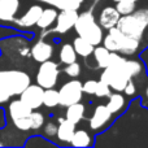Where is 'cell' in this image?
I'll return each mask as SVG.
<instances>
[{"mask_svg": "<svg viewBox=\"0 0 148 148\" xmlns=\"http://www.w3.org/2000/svg\"><path fill=\"white\" fill-rule=\"evenodd\" d=\"M144 65L142 60L127 59L117 52H112L109 65L101 69L100 79L107 82L113 91L122 92L130 79L139 77L144 73Z\"/></svg>", "mask_w": 148, "mask_h": 148, "instance_id": "1", "label": "cell"}, {"mask_svg": "<svg viewBox=\"0 0 148 148\" xmlns=\"http://www.w3.org/2000/svg\"><path fill=\"white\" fill-rule=\"evenodd\" d=\"M30 83V75L23 70H0V105L9 103L14 96H20Z\"/></svg>", "mask_w": 148, "mask_h": 148, "instance_id": "2", "label": "cell"}, {"mask_svg": "<svg viewBox=\"0 0 148 148\" xmlns=\"http://www.w3.org/2000/svg\"><path fill=\"white\" fill-rule=\"evenodd\" d=\"M140 40L131 38V36L123 34L117 26L109 29L108 34H105L103 38L101 44L108 48L110 52H117L123 56H133L140 48Z\"/></svg>", "mask_w": 148, "mask_h": 148, "instance_id": "3", "label": "cell"}, {"mask_svg": "<svg viewBox=\"0 0 148 148\" xmlns=\"http://www.w3.org/2000/svg\"><path fill=\"white\" fill-rule=\"evenodd\" d=\"M117 27L123 34L142 42L144 36V31L148 29V8L135 9L130 14L121 16L118 20Z\"/></svg>", "mask_w": 148, "mask_h": 148, "instance_id": "4", "label": "cell"}, {"mask_svg": "<svg viewBox=\"0 0 148 148\" xmlns=\"http://www.w3.org/2000/svg\"><path fill=\"white\" fill-rule=\"evenodd\" d=\"M74 30L79 36L84 38L94 46L101 44L103 38H104V31L103 27L99 25L95 16L91 10H86L83 13H79L77 22L74 25Z\"/></svg>", "mask_w": 148, "mask_h": 148, "instance_id": "5", "label": "cell"}, {"mask_svg": "<svg viewBox=\"0 0 148 148\" xmlns=\"http://www.w3.org/2000/svg\"><path fill=\"white\" fill-rule=\"evenodd\" d=\"M8 112L13 121V125L21 131L31 130V113L33 109L29 108L22 100L12 99L8 104Z\"/></svg>", "mask_w": 148, "mask_h": 148, "instance_id": "6", "label": "cell"}, {"mask_svg": "<svg viewBox=\"0 0 148 148\" xmlns=\"http://www.w3.org/2000/svg\"><path fill=\"white\" fill-rule=\"evenodd\" d=\"M59 77H60L59 64L52 61V60H47L44 62H40L35 74V81L39 86H42L46 90L56 86L57 82H59Z\"/></svg>", "mask_w": 148, "mask_h": 148, "instance_id": "7", "label": "cell"}, {"mask_svg": "<svg viewBox=\"0 0 148 148\" xmlns=\"http://www.w3.org/2000/svg\"><path fill=\"white\" fill-rule=\"evenodd\" d=\"M60 105L69 107L72 104L79 103L83 97V83L79 79L72 78L70 81L65 82L59 90Z\"/></svg>", "mask_w": 148, "mask_h": 148, "instance_id": "8", "label": "cell"}, {"mask_svg": "<svg viewBox=\"0 0 148 148\" xmlns=\"http://www.w3.org/2000/svg\"><path fill=\"white\" fill-rule=\"evenodd\" d=\"M113 113L107 108L105 104H99L95 107L91 117L88 118V126L95 133H101L112 121Z\"/></svg>", "mask_w": 148, "mask_h": 148, "instance_id": "9", "label": "cell"}, {"mask_svg": "<svg viewBox=\"0 0 148 148\" xmlns=\"http://www.w3.org/2000/svg\"><path fill=\"white\" fill-rule=\"evenodd\" d=\"M78 10H73V9H62L57 13V18H56V26L52 29V33L55 34H60L64 35L66 34L69 30H72L77 22L78 18Z\"/></svg>", "mask_w": 148, "mask_h": 148, "instance_id": "10", "label": "cell"}, {"mask_svg": "<svg viewBox=\"0 0 148 148\" xmlns=\"http://www.w3.org/2000/svg\"><path fill=\"white\" fill-rule=\"evenodd\" d=\"M43 94H44L43 87L39 86L38 83H35V84L30 83L22 91V94L20 95V99L22 100L29 108L35 110V109H39V108L43 105Z\"/></svg>", "mask_w": 148, "mask_h": 148, "instance_id": "11", "label": "cell"}, {"mask_svg": "<svg viewBox=\"0 0 148 148\" xmlns=\"http://www.w3.org/2000/svg\"><path fill=\"white\" fill-rule=\"evenodd\" d=\"M53 46L48 42L43 40V38L39 39L38 42L34 43V46L30 49V56L33 57V60L38 64L44 62L47 60H51V57L53 56Z\"/></svg>", "mask_w": 148, "mask_h": 148, "instance_id": "12", "label": "cell"}, {"mask_svg": "<svg viewBox=\"0 0 148 148\" xmlns=\"http://www.w3.org/2000/svg\"><path fill=\"white\" fill-rule=\"evenodd\" d=\"M44 8L40 4H33L29 7V9L21 16L20 18H14V23L22 29H30L33 26H36L39 17H40L42 12Z\"/></svg>", "mask_w": 148, "mask_h": 148, "instance_id": "13", "label": "cell"}, {"mask_svg": "<svg viewBox=\"0 0 148 148\" xmlns=\"http://www.w3.org/2000/svg\"><path fill=\"white\" fill-rule=\"evenodd\" d=\"M20 8L21 0H0V22H14Z\"/></svg>", "mask_w": 148, "mask_h": 148, "instance_id": "14", "label": "cell"}, {"mask_svg": "<svg viewBox=\"0 0 148 148\" xmlns=\"http://www.w3.org/2000/svg\"><path fill=\"white\" fill-rule=\"evenodd\" d=\"M121 14L117 10L116 7H112V5H107L104 7L99 13V25L101 26L105 30H109V29L117 26L118 20H120Z\"/></svg>", "mask_w": 148, "mask_h": 148, "instance_id": "15", "label": "cell"}, {"mask_svg": "<svg viewBox=\"0 0 148 148\" xmlns=\"http://www.w3.org/2000/svg\"><path fill=\"white\" fill-rule=\"evenodd\" d=\"M75 123L70 122L66 118H59V125H57V134L56 138L61 143L70 144V140L73 138V134L75 131Z\"/></svg>", "mask_w": 148, "mask_h": 148, "instance_id": "16", "label": "cell"}, {"mask_svg": "<svg viewBox=\"0 0 148 148\" xmlns=\"http://www.w3.org/2000/svg\"><path fill=\"white\" fill-rule=\"evenodd\" d=\"M57 9L55 7L52 8H44L43 12H42L40 17H39L36 26H38L40 30H48L53 23H56V18H57Z\"/></svg>", "mask_w": 148, "mask_h": 148, "instance_id": "17", "label": "cell"}, {"mask_svg": "<svg viewBox=\"0 0 148 148\" xmlns=\"http://www.w3.org/2000/svg\"><path fill=\"white\" fill-rule=\"evenodd\" d=\"M105 105H107V108L113 114H118L121 110L125 109V105H126L125 96L118 91L112 92V94L108 96V103Z\"/></svg>", "mask_w": 148, "mask_h": 148, "instance_id": "18", "label": "cell"}, {"mask_svg": "<svg viewBox=\"0 0 148 148\" xmlns=\"http://www.w3.org/2000/svg\"><path fill=\"white\" fill-rule=\"evenodd\" d=\"M73 47H74V49H75L77 55L83 57V59H87V57L91 56L92 52H94V48H95L94 44H91L88 40H86L84 38H82V36H79V35L74 38Z\"/></svg>", "mask_w": 148, "mask_h": 148, "instance_id": "19", "label": "cell"}, {"mask_svg": "<svg viewBox=\"0 0 148 148\" xmlns=\"http://www.w3.org/2000/svg\"><path fill=\"white\" fill-rule=\"evenodd\" d=\"M84 113H86V108H84L83 104L79 103H75V104H72L69 107H66V112H65V118L69 120L70 122L78 125L84 117Z\"/></svg>", "mask_w": 148, "mask_h": 148, "instance_id": "20", "label": "cell"}, {"mask_svg": "<svg viewBox=\"0 0 148 148\" xmlns=\"http://www.w3.org/2000/svg\"><path fill=\"white\" fill-rule=\"evenodd\" d=\"M92 56H94L95 61H96L97 68L100 69H104L109 65L110 61V56H112V52L108 48H105L104 46H95L94 52H92Z\"/></svg>", "mask_w": 148, "mask_h": 148, "instance_id": "21", "label": "cell"}, {"mask_svg": "<svg viewBox=\"0 0 148 148\" xmlns=\"http://www.w3.org/2000/svg\"><path fill=\"white\" fill-rule=\"evenodd\" d=\"M35 1L46 3L49 4L51 7H55L56 9H73V10H79V8L83 4V0H35Z\"/></svg>", "mask_w": 148, "mask_h": 148, "instance_id": "22", "label": "cell"}, {"mask_svg": "<svg viewBox=\"0 0 148 148\" xmlns=\"http://www.w3.org/2000/svg\"><path fill=\"white\" fill-rule=\"evenodd\" d=\"M72 147H91L94 146V139L87 130H75L70 140Z\"/></svg>", "mask_w": 148, "mask_h": 148, "instance_id": "23", "label": "cell"}, {"mask_svg": "<svg viewBox=\"0 0 148 148\" xmlns=\"http://www.w3.org/2000/svg\"><path fill=\"white\" fill-rule=\"evenodd\" d=\"M77 52L73 47V43H62L59 51V60L62 65H69L77 61Z\"/></svg>", "mask_w": 148, "mask_h": 148, "instance_id": "24", "label": "cell"}, {"mask_svg": "<svg viewBox=\"0 0 148 148\" xmlns=\"http://www.w3.org/2000/svg\"><path fill=\"white\" fill-rule=\"evenodd\" d=\"M43 105L46 108H55L60 105V96H59V90L52 88H46L43 94Z\"/></svg>", "mask_w": 148, "mask_h": 148, "instance_id": "25", "label": "cell"}, {"mask_svg": "<svg viewBox=\"0 0 148 148\" xmlns=\"http://www.w3.org/2000/svg\"><path fill=\"white\" fill-rule=\"evenodd\" d=\"M116 8L121 16H126L133 13L136 9V3L131 1V0H121V1L116 3Z\"/></svg>", "mask_w": 148, "mask_h": 148, "instance_id": "26", "label": "cell"}, {"mask_svg": "<svg viewBox=\"0 0 148 148\" xmlns=\"http://www.w3.org/2000/svg\"><path fill=\"white\" fill-rule=\"evenodd\" d=\"M110 94H112V88H110V86L107 83V82L99 79V81H97L96 90H95L94 95L96 97H108Z\"/></svg>", "mask_w": 148, "mask_h": 148, "instance_id": "27", "label": "cell"}, {"mask_svg": "<svg viewBox=\"0 0 148 148\" xmlns=\"http://www.w3.org/2000/svg\"><path fill=\"white\" fill-rule=\"evenodd\" d=\"M44 125V114L38 109L33 110L31 113V130H38Z\"/></svg>", "mask_w": 148, "mask_h": 148, "instance_id": "28", "label": "cell"}, {"mask_svg": "<svg viewBox=\"0 0 148 148\" xmlns=\"http://www.w3.org/2000/svg\"><path fill=\"white\" fill-rule=\"evenodd\" d=\"M81 72H82V66L78 61H74L72 64L66 65L64 69V73L70 78H78L81 75Z\"/></svg>", "mask_w": 148, "mask_h": 148, "instance_id": "29", "label": "cell"}, {"mask_svg": "<svg viewBox=\"0 0 148 148\" xmlns=\"http://www.w3.org/2000/svg\"><path fill=\"white\" fill-rule=\"evenodd\" d=\"M57 125H59V123H55L53 121L47 122L46 125H44V135H46L47 138H53V136H56Z\"/></svg>", "mask_w": 148, "mask_h": 148, "instance_id": "30", "label": "cell"}, {"mask_svg": "<svg viewBox=\"0 0 148 148\" xmlns=\"http://www.w3.org/2000/svg\"><path fill=\"white\" fill-rule=\"evenodd\" d=\"M96 84L97 81L95 79H88L83 83V94H88V95H94L95 90H96Z\"/></svg>", "mask_w": 148, "mask_h": 148, "instance_id": "31", "label": "cell"}, {"mask_svg": "<svg viewBox=\"0 0 148 148\" xmlns=\"http://www.w3.org/2000/svg\"><path fill=\"white\" fill-rule=\"evenodd\" d=\"M122 92L126 95V96H133V95H135L136 84H135V82H134V79H130V81L127 82V84H126V87L123 88Z\"/></svg>", "mask_w": 148, "mask_h": 148, "instance_id": "32", "label": "cell"}, {"mask_svg": "<svg viewBox=\"0 0 148 148\" xmlns=\"http://www.w3.org/2000/svg\"><path fill=\"white\" fill-rule=\"evenodd\" d=\"M139 59L142 60V62H143V65H144V69H146V73L148 74V46L140 52Z\"/></svg>", "mask_w": 148, "mask_h": 148, "instance_id": "33", "label": "cell"}, {"mask_svg": "<svg viewBox=\"0 0 148 148\" xmlns=\"http://www.w3.org/2000/svg\"><path fill=\"white\" fill-rule=\"evenodd\" d=\"M143 101L144 100H148V83L146 84V88H144V95H143Z\"/></svg>", "mask_w": 148, "mask_h": 148, "instance_id": "34", "label": "cell"}, {"mask_svg": "<svg viewBox=\"0 0 148 148\" xmlns=\"http://www.w3.org/2000/svg\"><path fill=\"white\" fill-rule=\"evenodd\" d=\"M113 1H114V3H118V1H121V0H113ZM131 1H139V0H131Z\"/></svg>", "mask_w": 148, "mask_h": 148, "instance_id": "35", "label": "cell"}, {"mask_svg": "<svg viewBox=\"0 0 148 148\" xmlns=\"http://www.w3.org/2000/svg\"><path fill=\"white\" fill-rule=\"evenodd\" d=\"M95 1H99V0H95Z\"/></svg>", "mask_w": 148, "mask_h": 148, "instance_id": "36", "label": "cell"}]
</instances>
